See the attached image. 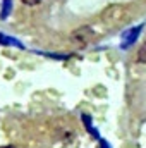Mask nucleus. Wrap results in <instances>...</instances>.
Returning a JSON list of instances; mask_svg holds the SVG:
<instances>
[{
  "label": "nucleus",
  "instance_id": "nucleus-2",
  "mask_svg": "<svg viewBox=\"0 0 146 148\" xmlns=\"http://www.w3.org/2000/svg\"><path fill=\"white\" fill-rule=\"evenodd\" d=\"M141 29H143V24L134 26V28H131L127 33H124V36H122V43H120V48H129L132 43H136V40H138V36H139Z\"/></svg>",
  "mask_w": 146,
  "mask_h": 148
},
{
  "label": "nucleus",
  "instance_id": "nucleus-3",
  "mask_svg": "<svg viewBox=\"0 0 146 148\" xmlns=\"http://www.w3.org/2000/svg\"><path fill=\"white\" fill-rule=\"evenodd\" d=\"M81 119H83V124L86 126V129H88V133L91 134V136H95V138H98V131L93 127V122H91V115H88V114H83L81 115Z\"/></svg>",
  "mask_w": 146,
  "mask_h": 148
},
{
  "label": "nucleus",
  "instance_id": "nucleus-7",
  "mask_svg": "<svg viewBox=\"0 0 146 148\" xmlns=\"http://www.w3.org/2000/svg\"><path fill=\"white\" fill-rule=\"evenodd\" d=\"M24 5H29V7H35V5H38L41 0H21Z\"/></svg>",
  "mask_w": 146,
  "mask_h": 148
},
{
  "label": "nucleus",
  "instance_id": "nucleus-9",
  "mask_svg": "<svg viewBox=\"0 0 146 148\" xmlns=\"http://www.w3.org/2000/svg\"><path fill=\"white\" fill-rule=\"evenodd\" d=\"M0 148H16L14 145H7V147H0Z\"/></svg>",
  "mask_w": 146,
  "mask_h": 148
},
{
  "label": "nucleus",
  "instance_id": "nucleus-4",
  "mask_svg": "<svg viewBox=\"0 0 146 148\" xmlns=\"http://www.w3.org/2000/svg\"><path fill=\"white\" fill-rule=\"evenodd\" d=\"M12 10V0H3L2 3V10H0V19H7L9 14Z\"/></svg>",
  "mask_w": 146,
  "mask_h": 148
},
{
  "label": "nucleus",
  "instance_id": "nucleus-1",
  "mask_svg": "<svg viewBox=\"0 0 146 148\" xmlns=\"http://www.w3.org/2000/svg\"><path fill=\"white\" fill-rule=\"evenodd\" d=\"M93 38H95V31H93L89 26L77 28L72 33V41H76L77 45H88Z\"/></svg>",
  "mask_w": 146,
  "mask_h": 148
},
{
  "label": "nucleus",
  "instance_id": "nucleus-5",
  "mask_svg": "<svg viewBox=\"0 0 146 148\" xmlns=\"http://www.w3.org/2000/svg\"><path fill=\"white\" fill-rule=\"evenodd\" d=\"M0 45H16V47H19V48H24L21 41H17L16 38L5 36V35H2V33H0Z\"/></svg>",
  "mask_w": 146,
  "mask_h": 148
},
{
  "label": "nucleus",
  "instance_id": "nucleus-6",
  "mask_svg": "<svg viewBox=\"0 0 146 148\" xmlns=\"http://www.w3.org/2000/svg\"><path fill=\"white\" fill-rule=\"evenodd\" d=\"M138 62L146 64V41L139 47V50H138Z\"/></svg>",
  "mask_w": 146,
  "mask_h": 148
},
{
  "label": "nucleus",
  "instance_id": "nucleus-8",
  "mask_svg": "<svg viewBox=\"0 0 146 148\" xmlns=\"http://www.w3.org/2000/svg\"><path fill=\"white\" fill-rule=\"evenodd\" d=\"M100 147H102V148H110V147H108V143H107L105 140H102V143H100Z\"/></svg>",
  "mask_w": 146,
  "mask_h": 148
}]
</instances>
